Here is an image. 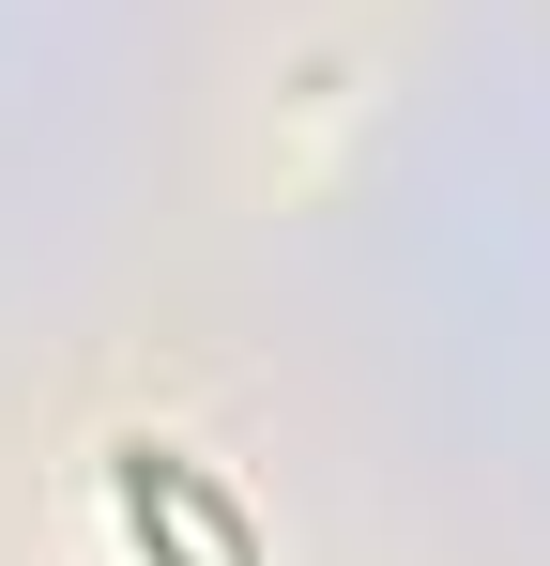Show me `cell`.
<instances>
[{
    "instance_id": "1",
    "label": "cell",
    "mask_w": 550,
    "mask_h": 566,
    "mask_svg": "<svg viewBox=\"0 0 550 566\" xmlns=\"http://www.w3.org/2000/svg\"><path fill=\"white\" fill-rule=\"evenodd\" d=\"M107 474H123V521H138V552H154V566H261V521L183 460V444L138 429V444H107Z\"/></svg>"
}]
</instances>
